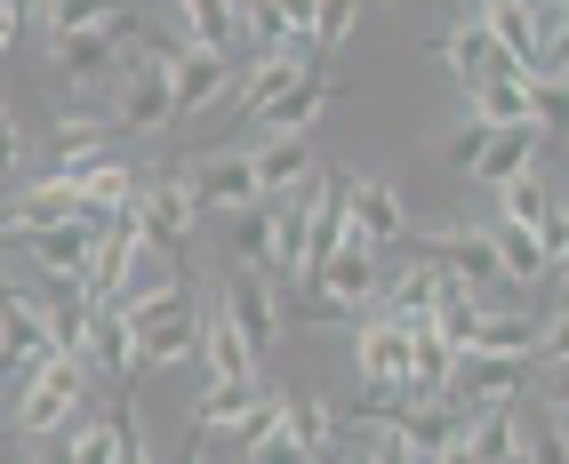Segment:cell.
Returning <instances> with one entry per match:
<instances>
[{
	"label": "cell",
	"mask_w": 569,
	"mask_h": 464,
	"mask_svg": "<svg viewBox=\"0 0 569 464\" xmlns=\"http://www.w3.org/2000/svg\"><path fill=\"white\" fill-rule=\"evenodd\" d=\"M104 121L112 137H153L177 121L169 104V49H129L121 72H112V97H104Z\"/></svg>",
	"instance_id": "obj_1"
},
{
	"label": "cell",
	"mask_w": 569,
	"mask_h": 464,
	"mask_svg": "<svg viewBox=\"0 0 569 464\" xmlns=\"http://www.w3.org/2000/svg\"><path fill=\"white\" fill-rule=\"evenodd\" d=\"M129 336H137V369H177V361H193V353H201V296L177 281V289H161V296L129 304Z\"/></svg>",
	"instance_id": "obj_2"
},
{
	"label": "cell",
	"mask_w": 569,
	"mask_h": 464,
	"mask_svg": "<svg viewBox=\"0 0 569 464\" xmlns=\"http://www.w3.org/2000/svg\"><path fill=\"white\" fill-rule=\"evenodd\" d=\"M89 361H72V353H49L32 376H17V433L24 441H49V433H64L72 416H81V401H89Z\"/></svg>",
	"instance_id": "obj_3"
},
{
	"label": "cell",
	"mask_w": 569,
	"mask_h": 464,
	"mask_svg": "<svg viewBox=\"0 0 569 464\" xmlns=\"http://www.w3.org/2000/svg\"><path fill=\"white\" fill-rule=\"evenodd\" d=\"M306 289L329 304V313H361V304H377V289H386V249H369L361 232L346 224V241L321 256V273Z\"/></svg>",
	"instance_id": "obj_4"
},
{
	"label": "cell",
	"mask_w": 569,
	"mask_h": 464,
	"mask_svg": "<svg viewBox=\"0 0 569 464\" xmlns=\"http://www.w3.org/2000/svg\"><path fill=\"white\" fill-rule=\"evenodd\" d=\"M217 304L233 313V329L249 336V353L264 361L273 344L289 336V313H281V289H273V273H257V264H233L224 273V289H217Z\"/></svg>",
	"instance_id": "obj_5"
},
{
	"label": "cell",
	"mask_w": 569,
	"mask_h": 464,
	"mask_svg": "<svg viewBox=\"0 0 569 464\" xmlns=\"http://www.w3.org/2000/svg\"><path fill=\"white\" fill-rule=\"evenodd\" d=\"M57 72L64 81H97V72H121V57L137 49V17H129V0L112 17H97V24H81V32H57Z\"/></svg>",
	"instance_id": "obj_6"
},
{
	"label": "cell",
	"mask_w": 569,
	"mask_h": 464,
	"mask_svg": "<svg viewBox=\"0 0 569 464\" xmlns=\"http://www.w3.org/2000/svg\"><path fill=\"white\" fill-rule=\"evenodd\" d=\"M41 281H57V289H81V273H89V249H97V224H81V216H57V224H32L24 241H9Z\"/></svg>",
	"instance_id": "obj_7"
},
{
	"label": "cell",
	"mask_w": 569,
	"mask_h": 464,
	"mask_svg": "<svg viewBox=\"0 0 569 464\" xmlns=\"http://www.w3.org/2000/svg\"><path fill=\"white\" fill-rule=\"evenodd\" d=\"M529 376H538V361H529V353H466L458 376H449V401H458L466 416H481V408H506Z\"/></svg>",
	"instance_id": "obj_8"
},
{
	"label": "cell",
	"mask_w": 569,
	"mask_h": 464,
	"mask_svg": "<svg viewBox=\"0 0 569 464\" xmlns=\"http://www.w3.org/2000/svg\"><path fill=\"white\" fill-rule=\"evenodd\" d=\"M409 344H417V329H401V321H386V313H361V329H353V369H361L369 393H409Z\"/></svg>",
	"instance_id": "obj_9"
},
{
	"label": "cell",
	"mask_w": 569,
	"mask_h": 464,
	"mask_svg": "<svg viewBox=\"0 0 569 464\" xmlns=\"http://www.w3.org/2000/svg\"><path fill=\"white\" fill-rule=\"evenodd\" d=\"M224 89H233V49H201V41L169 49V104H177V121L209 112Z\"/></svg>",
	"instance_id": "obj_10"
},
{
	"label": "cell",
	"mask_w": 569,
	"mask_h": 464,
	"mask_svg": "<svg viewBox=\"0 0 569 464\" xmlns=\"http://www.w3.org/2000/svg\"><path fill=\"white\" fill-rule=\"evenodd\" d=\"M346 224L369 249H401L409 241V201L393 176H346Z\"/></svg>",
	"instance_id": "obj_11"
},
{
	"label": "cell",
	"mask_w": 569,
	"mask_h": 464,
	"mask_svg": "<svg viewBox=\"0 0 569 464\" xmlns=\"http://www.w3.org/2000/svg\"><path fill=\"white\" fill-rule=\"evenodd\" d=\"M184 184H193L201 216H209V209H217V216H249V209L264 201V184H257V169H249V152H209V161L184 169Z\"/></svg>",
	"instance_id": "obj_12"
},
{
	"label": "cell",
	"mask_w": 569,
	"mask_h": 464,
	"mask_svg": "<svg viewBox=\"0 0 569 464\" xmlns=\"http://www.w3.org/2000/svg\"><path fill=\"white\" fill-rule=\"evenodd\" d=\"M137 224H144V241H153V249H184V232L201 224V201H193V184H184V169L137 184Z\"/></svg>",
	"instance_id": "obj_13"
},
{
	"label": "cell",
	"mask_w": 569,
	"mask_h": 464,
	"mask_svg": "<svg viewBox=\"0 0 569 464\" xmlns=\"http://www.w3.org/2000/svg\"><path fill=\"white\" fill-rule=\"evenodd\" d=\"M449 289H458V281H449L433 256H409L401 273H393L386 289H377L369 313H386V321H401V329H426V321H433V304H441Z\"/></svg>",
	"instance_id": "obj_14"
},
{
	"label": "cell",
	"mask_w": 569,
	"mask_h": 464,
	"mask_svg": "<svg viewBox=\"0 0 569 464\" xmlns=\"http://www.w3.org/2000/svg\"><path fill=\"white\" fill-rule=\"evenodd\" d=\"M417 256H433L441 264V273L449 281H458V289H489V281H498V256H489V232L481 224H449V232H417Z\"/></svg>",
	"instance_id": "obj_15"
},
{
	"label": "cell",
	"mask_w": 569,
	"mask_h": 464,
	"mask_svg": "<svg viewBox=\"0 0 569 464\" xmlns=\"http://www.w3.org/2000/svg\"><path fill=\"white\" fill-rule=\"evenodd\" d=\"M433 49H441V64H449V81H458L466 97H473L481 81H498V72H521V64H513V57H506L498 41H489V32H481L473 17H458V24H449V32H441Z\"/></svg>",
	"instance_id": "obj_16"
},
{
	"label": "cell",
	"mask_w": 569,
	"mask_h": 464,
	"mask_svg": "<svg viewBox=\"0 0 569 464\" xmlns=\"http://www.w3.org/2000/svg\"><path fill=\"white\" fill-rule=\"evenodd\" d=\"M538 152H546V129L538 121H513V129H489V144H481V161L466 169L481 192H498V184H513V176H529L538 169Z\"/></svg>",
	"instance_id": "obj_17"
},
{
	"label": "cell",
	"mask_w": 569,
	"mask_h": 464,
	"mask_svg": "<svg viewBox=\"0 0 569 464\" xmlns=\"http://www.w3.org/2000/svg\"><path fill=\"white\" fill-rule=\"evenodd\" d=\"M201 361H209V384H257V353L217 296L201 304Z\"/></svg>",
	"instance_id": "obj_18"
},
{
	"label": "cell",
	"mask_w": 569,
	"mask_h": 464,
	"mask_svg": "<svg viewBox=\"0 0 569 464\" xmlns=\"http://www.w3.org/2000/svg\"><path fill=\"white\" fill-rule=\"evenodd\" d=\"M89 369H104V384H137V336L121 304H89Z\"/></svg>",
	"instance_id": "obj_19"
},
{
	"label": "cell",
	"mask_w": 569,
	"mask_h": 464,
	"mask_svg": "<svg viewBox=\"0 0 569 464\" xmlns=\"http://www.w3.org/2000/svg\"><path fill=\"white\" fill-rule=\"evenodd\" d=\"M306 64H321L306 41H281V49H257V64L241 72V121H257V112L264 104H273L289 81H297V72H306Z\"/></svg>",
	"instance_id": "obj_20"
},
{
	"label": "cell",
	"mask_w": 569,
	"mask_h": 464,
	"mask_svg": "<svg viewBox=\"0 0 569 464\" xmlns=\"http://www.w3.org/2000/svg\"><path fill=\"white\" fill-rule=\"evenodd\" d=\"M249 169H257V184H264V201H273V192L306 184L321 161H313V137H306V129H273V137L249 152Z\"/></svg>",
	"instance_id": "obj_21"
},
{
	"label": "cell",
	"mask_w": 569,
	"mask_h": 464,
	"mask_svg": "<svg viewBox=\"0 0 569 464\" xmlns=\"http://www.w3.org/2000/svg\"><path fill=\"white\" fill-rule=\"evenodd\" d=\"M329 97H337V81H329V64H306V72H297V81H289L281 97H273V104L257 112V129H264V137H273V129H313Z\"/></svg>",
	"instance_id": "obj_22"
},
{
	"label": "cell",
	"mask_w": 569,
	"mask_h": 464,
	"mask_svg": "<svg viewBox=\"0 0 569 464\" xmlns=\"http://www.w3.org/2000/svg\"><path fill=\"white\" fill-rule=\"evenodd\" d=\"M489 256H498V281H513V289H538L546 273H553V256H546V241L529 224H489Z\"/></svg>",
	"instance_id": "obj_23"
},
{
	"label": "cell",
	"mask_w": 569,
	"mask_h": 464,
	"mask_svg": "<svg viewBox=\"0 0 569 464\" xmlns=\"http://www.w3.org/2000/svg\"><path fill=\"white\" fill-rule=\"evenodd\" d=\"M346 241V176H321V201H313V232H306V256H297V281L321 273V256Z\"/></svg>",
	"instance_id": "obj_24"
},
{
	"label": "cell",
	"mask_w": 569,
	"mask_h": 464,
	"mask_svg": "<svg viewBox=\"0 0 569 464\" xmlns=\"http://www.w3.org/2000/svg\"><path fill=\"white\" fill-rule=\"evenodd\" d=\"M177 24L201 49H233L241 41V0H177Z\"/></svg>",
	"instance_id": "obj_25"
},
{
	"label": "cell",
	"mask_w": 569,
	"mask_h": 464,
	"mask_svg": "<svg viewBox=\"0 0 569 464\" xmlns=\"http://www.w3.org/2000/svg\"><path fill=\"white\" fill-rule=\"evenodd\" d=\"M466 112H481L489 129H513V121H529V72H498V81H481V89L466 97Z\"/></svg>",
	"instance_id": "obj_26"
},
{
	"label": "cell",
	"mask_w": 569,
	"mask_h": 464,
	"mask_svg": "<svg viewBox=\"0 0 569 464\" xmlns=\"http://www.w3.org/2000/svg\"><path fill=\"white\" fill-rule=\"evenodd\" d=\"M449 376H458V353H449V336L441 329H417V344H409V393H449Z\"/></svg>",
	"instance_id": "obj_27"
},
{
	"label": "cell",
	"mask_w": 569,
	"mask_h": 464,
	"mask_svg": "<svg viewBox=\"0 0 569 464\" xmlns=\"http://www.w3.org/2000/svg\"><path fill=\"white\" fill-rule=\"evenodd\" d=\"M41 329H49V344H57V353L89 361V296H81V289H72V296H57V304H41Z\"/></svg>",
	"instance_id": "obj_28"
},
{
	"label": "cell",
	"mask_w": 569,
	"mask_h": 464,
	"mask_svg": "<svg viewBox=\"0 0 569 464\" xmlns=\"http://www.w3.org/2000/svg\"><path fill=\"white\" fill-rule=\"evenodd\" d=\"M281 424L329 464V448H337V408H329V401H313V393H306V401H281Z\"/></svg>",
	"instance_id": "obj_29"
},
{
	"label": "cell",
	"mask_w": 569,
	"mask_h": 464,
	"mask_svg": "<svg viewBox=\"0 0 569 464\" xmlns=\"http://www.w3.org/2000/svg\"><path fill=\"white\" fill-rule=\"evenodd\" d=\"M553 209H561V201L538 184V169H529V176H513V184H498V216H506V224H529V232H538Z\"/></svg>",
	"instance_id": "obj_30"
},
{
	"label": "cell",
	"mask_w": 569,
	"mask_h": 464,
	"mask_svg": "<svg viewBox=\"0 0 569 464\" xmlns=\"http://www.w3.org/2000/svg\"><path fill=\"white\" fill-rule=\"evenodd\" d=\"M57 441H64V456H72V464H112V456H121V424H112V416H97V424L72 416Z\"/></svg>",
	"instance_id": "obj_31"
},
{
	"label": "cell",
	"mask_w": 569,
	"mask_h": 464,
	"mask_svg": "<svg viewBox=\"0 0 569 464\" xmlns=\"http://www.w3.org/2000/svg\"><path fill=\"white\" fill-rule=\"evenodd\" d=\"M521 464H569V424L553 408L521 416Z\"/></svg>",
	"instance_id": "obj_32"
},
{
	"label": "cell",
	"mask_w": 569,
	"mask_h": 464,
	"mask_svg": "<svg viewBox=\"0 0 569 464\" xmlns=\"http://www.w3.org/2000/svg\"><path fill=\"white\" fill-rule=\"evenodd\" d=\"M529 121L546 137H569V81L561 72H529Z\"/></svg>",
	"instance_id": "obj_33"
},
{
	"label": "cell",
	"mask_w": 569,
	"mask_h": 464,
	"mask_svg": "<svg viewBox=\"0 0 569 464\" xmlns=\"http://www.w3.org/2000/svg\"><path fill=\"white\" fill-rule=\"evenodd\" d=\"M273 424H281V393H273V384H257V401H249L233 424H224V441H233V448H249L257 433H273Z\"/></svg>",
	"instance_id": "obj_34"
},
{
	"label": "cell",
	"mask_w": 569,
	"mask_h": 464,
	"mask_svg": "<svg viewBox=\"0 0 569 464\" xmlns=\"http://www.w3.org/2000/svg\"><path fill=\"white\" fill-rule=\"evenodd\" d=\"M112 9H121V0H41V32L57 41V32H81V24H97Z\"/></svg>",
	"instance_id": "obj_35"
},
{
	"label": "cell",
	"mask_w": 569,
	"mask_h": 464,
	"mask_svg": "<svg viewBox=\"0 0 569 464\" xmlns=\"http://www.w3.org/2000/svg\"><path fill=\"white\" fill-rule=\"evenodd\" d=\"M361 9H369V0H321V17H313V57H321V64H329V49L353 32Z\"/></svg>",
	"instance_id": "obj_36"
},
{
	"label": "cell",
	"mask_w": 569,
	"mask_h": 464,
	"mask_svg": "<svg viewBox=\"0 0 569 464\" xmlns=\"http://www.w3.org/2000/svg\"><path fill=\"white\" fill-rule=\"evenodd\" d=\"M249 464H321V456L297 441L289 424H273V433H257V441H249Z\"/></svg>",
	"instance_id": "obj_37"
},
{
	"label": "cell",
	"mask_w": 569,
	"mask_h": 464,
	"mask_svg": "<svg viewBox=\"0 0 569 464\" xmlns=\"http://www.w3.org/2000/svg\"><path fill=\"white\" fill-rule=\"evenodd\" d=\"M481 144H489V121H481V112H466L458 137L441 144V161H449V169H473V161H481Z\"/></svg>",
	"instance_id": "obj_38"
},
{
	"label": "cell",
	"mask_w": 569,
	"mask_h": 464,
	"mask_svg": "<svg viewBox=\"0 0 569 464\" xmlns=\"http://www.w3.org/2000/svg\"><path fill=\"white\" fill-rule=\"evenodd\" d=\"M361 464H417V448L401 433H386V424H361Z\"/></svg>",
	"instance_id": "obj_39"
},
{
	"label": "cell",
	"mask_w": 569,
	"mask_h": 464,
	"mask_svg": "<svg viewBox=\"0 0 569 464\" xmlns=\"http://www.w3.org/2000/svg\"><path fill=\"white\" fill-rule=\"evenodd\" d=\"M17 169H24V129H17V112L0 104V184H17Z\"/></svg>",
	"instance_id": "obj_40"
},
{
	"label": "cell",
	"mask_w": 569,
	"mask_h": 464,
	"mask_svg": "<svg viewBox=\"0 0 569 464\" xmlns=\"http://www.w3.org/2000/svg\"><path fill=\"white\" fill-rule=\"evenodd\" d=\"M529 361H538V369L546 361H569V304H561L553 321H538V353H529Z\"/></svg>",
	"instance_id": "obj_41"
},
{
	"label": "cell",
	"mask_w": 569,
	"mask_h": 464,
	"mask_svg": "<svg viewBox=\"0 0 569 464\" xmlns=\"http://www.w3.org/2000/svg\"><path fill=\"white\" fill-rule=\"evenodd\" d=\"M538 376H546V408H553V416L569 424V361H546Z\"/></svg>",
	"instance_id": "obj_42"
},
{
	"label": "cell",
	"mask_w": 569,
	"mask_h": 464,
	"mask_svg": "<svg viewBox=\"0 0 569 464\" xmlns=\"http://www.w3.org/2000/svg\"><path fill=\"white\" fill-rule=\"evenodd\" d=\"M24 41V9H17V0H0V57H9Z\"/></svg>",
	"instance_id": "obj_43"
},
{
	"label": "cell",
	"mask_w": 569,
	"mask_h": 464,
	"mask_svg": "<svg viewBox=\"0 0 569 464\" xmlns=\"http://www.w3.org/2000/svg\"><path fill=\"white\" fill-rule=\"evenodd\" d=\"M553 281H561V289H569V249H561V256H553Z\"/></svg>",
	"instance_id": "obj_44"
},
{
	"label": "cell",
	"mask_w": 569,
	"mask_h": 464,
	"mask_svg": "<svg viewBox=\"0 0 569 464\" xmlns=\"http://www.w3.org/2000/svg\"><path fill=\"white\" fill-rule=\"evenodd\" d=\"M0 464H32V456H24V448H0Z\"/></svg>",
	"instance_id": "obj_45"
},
{
	"label": "cell",
	"mask_w": 569,
	"mask_h": 464,
	"mask_svg": "<svg viewBox=\"0 0 569 464\" xmlns=\"http://www.w3.org/2000/svg\"><path fill=\"white\" fill-rule=\"evenodd\" d=\"M177 464H201V448H177Z\"/></svg>",
	"instance_id": "obj_46"
},
{
	"label": "cell",
	"mask_w": 569,
	"mask_h": 464,
	"mask_svg": "<svg viewBox=\"0 0 569 464\" xmlns=\"http://www.w3.org/2000/svg\"><path fill=\"white\" fill-rule=\"evenodd\" d=\"M17 9H41V0H17Z\"/></svg>",
	"instance_id": "obj_47"
}]
</instances>
